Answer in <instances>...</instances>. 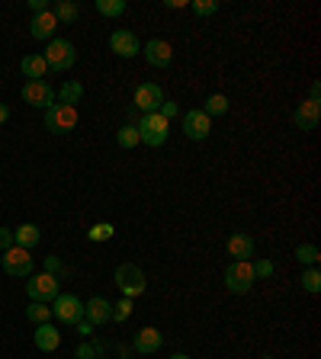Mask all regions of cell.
I'll return each instance as SVG.
<instances>
[{"label": "cell", "instance_id": "d6986e66", "mask_svg": "<svg viewBox=\"0 0 321 359\" xmlns=\"http://www.w3.org/2000/svg\"><path fill=\"white\" fill-rule=\"evenodd\" d=\"M32 340H36V347L42 353H55L58 347H61V334H58V327H52V324H36Z\"/></svg>", "mask_w": 321, "mask_h": 359}, {"label": "cell", "instance_id": "d6a6232c", "mask_svg": "<svg viewBox=\"0 0 321 359\" xmlns=\"http://www.w3.org/2000/svg\"><path fill=\"white\" fill-rule=\"evenodd\" d=\"M103 353V343H81L74 350V359H97Z\"/></svg>", "mask_w": 321, "mask_h": 359}, {"label": "cell", "instance_id": "e0dca14e", "mask_svg": "<svg viewBox=\"0 0 321 359\" xmlns=\"http://www.w3.org/2000/svg\"><path fill=\"white\" fill-rule=\"evenodd\" d=\"M254 238H251L248 231H235L228 238V257L231 260H251L254 257Z\"/></svg>", "mask_w": 321, "mask_h": 359}, {"label": "cell", "instance_id": "cb8c5ba5", "mask_svg": "<svg viewBox=\"0 0 321 359\" xmlns=\"http://www.w3.org/2000/svg\"><path fill=\"white\" fill-rule=\"evenodd\" d=\"M81 96H84V83H77V81H64L61 90H58V103H64V106L81 103Z\"/></svg>", "mask_w": 321, "mask_h": 359}, {"label": "cell", "instance_id": "7c38bea8", "mask_svg": "<svg viewBox=\"0 0 321 359\" xmlns=\"http://www.w3.org/2000/svg\"><path fill=\"white\" fill-rule=\"evenodd\" d=\"M184 135L190 141H206L212 135V119L202 110L184 112Z\"/></svg>", "mask_w": 321, "mask_h": 359}, {"label": "cell", "instance_id": "7a4b0ae2", "mask_svg": "<svg viewBox=\"0 0 321 359\" xmlns=\"http://www.w3.org/2000/svg\"><path fill=\"white\" fill-rule=\"evenodd\" d=\"M113 279H116L122 298H138V295L148 292V279L142 273V267H135V263H119L116 273H113Z\"/></svg>", "mask_w": 321, "mask_h": 359}, {"label": "cell", "instance_id": "7bdbcfd3", "mask_svg": "<svg viewBox=\"0 0 321 359\" xmlns=\"http://www.w3.org/2000/svg\"><path fill=\"white\" fill-rule=\"evenodd\" d=\"M171 359H193V356H186V353H174Z\"/></svg>", "mask_w": 321, "mask_h": 359}, {"label": "cell", "instance_id": "603a6c76", "mask_svg": "<svg viewBox=\"0 0 321 359\" xmlns=\"http://www.w3.org/2000/svg\"><path fill=\"white\" fill-rule=\"evenodd\" d=\"M116 145L126 147V151H132V147L142 145V135H138V125H132V122H126L119 132H116Z\"/></svg>", "mask_w": 321, "mask_h": 359}, {"label": "cell", "instance_id": "836d02e7", "mask_svg": "<svg viewBox=\"0 0 321 359\" xmlns=\"http://www.w3.org/2000/svg\"><path fill=\"white\" fill-rule=\"evenodd\" d=\"M46 273H48V276H55V279H61V276L71 273V267H64L58 257H46Z\"/></svg>", "mask_w": 321, "mask_h": 359}, {"label": "cell", "instance_id": "74e56055", "mask_svg": "<svg viewBox=\"0 0 321 359\" xmlns=\"http://www.w3.org/2000/svg\"><path fill=\"white\" fill-rule=\"evenodd\" d=\"M74 327H77V334H81V337H90V334H93V324L90 321H77Z\"/></svg>", "mask_w": 321, "mask_h": 359}, {"label": "cell", "instance_id": "ee69618b", "mask_svg": "<svg viewBox=\"0 0 321 359\" xmlns=\"http://www.w3.org/2000/svg\"><path fill=\"white\" fill-rule=\"evenodd\" d=\"M260 359H273V356H260Z\"/></svg>", "mask_w": 321, "mask_h": 359}, {"label": "cell", "instance_id": "b9f144b4", "mask_svg": "<svg viewBox=\"0 0 321 359\" xmlns=\"http://www.w3.org/2000/svg\"><path fill=\"white\" fill-rule=\"evenodd\" d=\"M3 122H10V106L7 103H0V125H3Z\"/></svg>", "mask_w": 321, "mask_h": 359}, {"label": "cell", "instance_id": "9a60e30c", "mask_svg": "<svg viewBox=\"0 0 321 359\" xmlns=\"http://www.w3.org/2000/svg\"><path fill=\"white\" fill-rule=\"evenodd\" d=\"M318 122H321V106L315 100H305V103H299L295 106V112H293V125L299 132H312V129H318Z\"/></svg>", "mask_w": 321, "mask_h": 359}, {"label": "cell", "instance_id": "f35d334b", "mask_svg": "<svg viewBox=\"0 0 321 359\" xmlns=\"http://www.w3.org/2000/svg\"><path fill=\"white\" fill-rule=\"evenodd\" d=\"M29 7H32V13H46V10H52L46 0H29Z\"/></svg>", "mask_w": 321, "mask_h": 359}, {"label": "cell", "instance_id": "4316f807", "mask_svg": "<svg viewBox=\"0 0 321 359\" xmlns=\"http://www.w3.org/2000/svg\"><path fill=\"white\" fill-rule=\"evenodd\" d=\"M126 7V0H97V13H103V17H122Z\"/></svg>", "mask_w": 321, "mask_h": 359}, {"label": "cell", "instance_id": "83f0119b", "mask_svg": "<svg viewBox=\"0 0 321 359\" xmlns=\"http://www.w3.org/2000/svg\"><path fill=\"white\" fill-rule=\"evenodd\" d=\"M295 260H299V263H305V267H315V263L321 260V254H318V247H315V244H299V247H295Z\"/></svg>", "mask_w": 321, "mask_h": 359}, {"label": "cell", "instance_id": "ba28073f", "mask_svg": "<svg viewBox=\"0 0 321 359\" xmlns=\"http://www.w3.org/2000/svg\"><path fill=\"white\" fill-rule=\"evenodd\" d=\"M0 263H3V273H7V276L23 279V276H29V273H32V254H29V250H23V247H17V244H13L10 250H3Z\"/></svg>", "mask_w": 321, "mask_h": 359}, {"label": "cell", "instance_id": "3957f363", "mask_svg": "<svg viewBox=\"0 0 321 359\" xmlns=\"http://www.w3.org/2000/svg\"><path fill=\"white\" fill-rule=\"evenodd\" d=\"M257 276H254V267H251V260H231L228 267H225V289L231 295H248L254 289Z\"/></svg>", "mask_w": 321, "mask_h": 359}, {"label": "cell", "instance_id": "2e32d148", "mask_svg": "<svg viewBox=\"0 0 321 359\" xmlns=\"http://www.w3.org/2000/svg\"><path fill=\"white\" fill-rule=\"evenodd\" d=\"M110 314H113V302H106L103 295L90 298V302H84V321H90L93 327L106 324V321H110Z\"/></svg>", "mask_w": 321, "mask_h": 359}, {"label": "cell", "instance_id": "5bb4252c", "mask_svg": "<svg viewBox=\"0 0 321 359\" xmlns=\"http://www.w3.org/2000/svg\"><path fill=\"white\" fill-rule=\"evenodd\" d=\"M58 26H61V23L55 19V13L46 10V13H36V17L29 19V36L39 39V42H52L55 32H58Z\"/></svg>", "mask_w": 321, "mask_h": 359}, {"label": "cell", "instance_id": "ab89813d", "mask_svg": "<svg viewBox=\"0 0 321 359\" xmlns=\"http://www.w3.org/2000/svg\"><path fill=\"white\" fill-rule=\"evenodd\" d=\"M309 100L321 103V83H318V81H315V83H312V90H309Z\"/></svg>", "mask_w": 321, "mask_h": 359}, {"label": "cell", "instance_id": "d4e9b609", "mask_svg": "<svg viewBox=\"0 0 321 359\" xmlns=\"http://www.w3.org/2000/svg\"><path fill=\"white\" fill-rule=\"evenodd\" d=\"M26 318H29L32 324H48V321H52V305H46V302H29Z\"/></svg>", "mask_w": 321, "mask_h": 359}, {"label": "cell", "instance_id": "ffe728a7", "mask_svg": "<svg viewBox=\"0 0 321 359\" xmlns=\"http://www.w3.org/2000/svg\"><path fill=\"white\" fill-rule=\"evenodd\" d=\"M19 71L26 74V81H46L48 65L42 55H23L19 58Z\"/></svg>", "mask_w": 321, "mask_h": 359}, {"label": "cell", "instance_id": "7402d4cb", "mask_svg": "<svg viewBox=\"0 0 321 359\" xmlns=\"http://www.w3.org/2000/svg\"><path fill=\"white\" fill-rule=\"evenodd\" d=\"M228 106H231V100L225 96V93H209V96H206V103H202V112L212 119V116H225V112H228Z\"/></svg>", "mask_w": 321, "mask_h": 359}, {"label": "cell", "instance_id": "f546056e", "mask_svg": "<svg viewBox=\"0 0 321 359\" xmlns=\"http://www.w3.org/2000/svg\"><path fill=\"white\" fill-rule=\"evenodd\" d=\"M132 311H135V305H132V298H122V302L113 305V314H110V321H128L132 318Z\"/></svg>", "mask_w": 321, "mask_h": 359}, {"label": "cell", "instance_id": "8fae6325", "mask_svg": "<svg viewBox=\"0 0 321 359\" xmlns=\"http://www.w3.org/2000/svg\"><path fill=\"white\" fill-rule=\"evenodd\" d=\"M23 103L36 106V110H48L55 103V90L48 87V81H26L23 83Z\"/></svg>", "mask_w": 321, "mask_h": 359}, {"label": "cell", "instance_id": "52a82bcc", "mask_svg": "<svg viewBox=\"0 0 321 359\" xmlns=\"http://www.w3.org/2000/svg\"><path fill=\"white\" fill-rule=\"evenodd\" d=\"M52 314H55L61 324H77L84 321V302L77 298V295H68V292H58L55 302H52Z\"/></svg>", "mask_w": 321, "mask_h": 359}, {"label": "cell", "instance_id": "8d00e7d4", "mask_svg": "<svg viewBox=\"0 0 321 359\" xmlns=\"http://www.w3.org/2000/svg\"><path fill=\"white\" fill-rule=\"evenodd\" d=\"M10 247H13V231L0 228V254H3V250H10Z\"/></svg>", "mask_w": 321, "mask_h": 359}, {"label": "cell", "instance_id": "60d3db41", "mask_svg": "<svg viewBox=\"0 0 321 359\" xmlns=\"http://www.w3.org/2000/svg\"><path fill=\"white\" fill-rule=\"evenodd\" d=\"M164 7L167 10H180V7H190V3H186V0H164Z\"/></svg>", "mask_w": 321, "mask_h": 359}, {"label": "cell", "instance_id": "f1b7e54d", "mask_svg": "<svg viewBox=\"0 0 321 359\" xmlns=\"http://www.w3.org/2000/svg\"><path fill=\"white\" fill-rule=\"evenodd\" d=\"M302 289H305V292H312V295L321 292V273H318V267H309L302 273Z\"/></svg>", "mask_w": 321, "mask_h": 359}, {"label": "cell", "instance_id": "30bf717a", "mask_svg": "<svg viewBox=\"0 0 321 359\" xmlns=\"http://www.w3.org/2000/svg\"><path fill=\"white\" fill-rule=\"evenodd\" d=\"M142 55L148 58V65L161 68V71L174 65V45L167 39H148L145 45H142Z\"/></svg>", "mask_w": 321, "mask_h": 359}, {"label": "cell", "instance_id": "1f68e13d", "mask_svg": "<svg viewBox=\"0 0 321 359\" xmlns=\"http://www.w3.org/2000/svg\"><path fill=\"white\" fill-rule=\"evenodd\" d=\"M190 10L196 17H212V13H219V3L215 0H193Z\"/></svg>", "mask_w": 321, "mask_h": 359}, {"label": "cell", "instance_id": "4dcf8cb0", "mask_svg": "<svg viewBox=\"0 0 321 359\" xmlns=\"http://www.w3.org/2000/svg\"><path fill=\"white\" fill-rule=\"evenodd\" d=\"M113 234H116V228H113L110 221H100V225H93V228L87 231V238H90L93 244H97V240H110Z\"/></svg>", "mask_w": 321, "mask_h": 359}, {"label": "cell", "instance_id": "6da1fadb", "mask_svg": "<svg viewBox=\"0 0 321 359\" xmlns=\"http://www.w3.org/2000/svg\"><path fill=\"white\" fill-rule=\"evenodd\" d=\"M46 65H48V71H58V74H64V71H71L74 65H77V48H74V42L71 39H52L46 45Z\"/></svg>", "mask_w": 321, "mask_h": 359}, {"label": "cell", "instance_id": "d590c367", "mask_svg": "<svg viewBox=\"0 0 321 359\" xmlns=\"http://www.w3.org/2000/svg\"><path fill=\"white\" fill-rule=\"evenodd\" d=\"M251 267H254L257 279H270V276H273V263H270V260H257V263H251Z\"/></svg>", "mask_w": 321, "mask_h": 359}, {"label": "cell", "instance_id": "ac0fdd59", "mask_svg": "<svg viewBox=\"0 0 321 359\" xmlns=\"http://www.w3.org/2000/svg\"><path fill=\"white\" fill-rule=\"evenodd\" d=\"M161 343H164V334L157 331V327H142V331L135 334V340H132V350L135 353H157Z\"/></svg>", "mask_w": 321, "mask_h": 359}, {"label": "cell", "instance_id": "4fadbf2b", "mask_svg": "<svg viewBox=\"0 0 321 359\" xmlns=\"http://www.w3.org/2000/svg\"><path fill=\"white\" fill-rule=\"evenodd\" d=\"M110 52L119 58H135L142 55V42H138L135 32H128V29H116L110 36Z\"/></svg>", "mask_w": 321, "mask_h": 359}, {"label": "cell", "instance_id": "277c9868", "mask_svg": "<svg viewBox=\"0 0 321 359\" xmlns=\"http://www.w3.org/2000/svg\"><path fill=\"white\" fill-rule=\"evenodd\" d=\"M135 125H138V135H142V145H148V147H161L167 141V135H171V122L161 119L157 112L142 116Z\"/></svg>", "mask_w": 321, "mask_h": 359}, {"label": "cell", "instance_id": "44dd1931", "mask_svg": "<svg viewBox=\"0 0 321 359\" xmlns=\"http://www.w3.org/2000/svg\"><path fill=\"white\" fill-rule=\"evenodd\" d=\"M42 240V231H39V225H32V221H26V225H19L17 231H13V244L23 250H32Z\"/></svg>", "mask_w": 321, "mask_h": 359}, {"label": "cell", "instance_id": "8992f818", "mask_svg": "<svg viewBox=\"0 0 321 359\" xmlns=\"http://www.w3.org/2000/svg\"><path fill=\"white\" fill-rule=\"evenodd\" d=\"M58 292H61V279L48 276V273L29 276V283H26L29 302H46V305H52V302H55V295H58Z\"/></svg>", "mask_w": 321, "mask_h": 359}, {"label": "cell", "instance_id": "9c48e42d", "mask_svg": "<svg viewBox=\"0 0 321 359\" xmlns=\"http://www.w3.org/2000/svg\"><path fill=\"white\" fill-rule=\"evenodd\" d=\"M161 103H164V90H161L157 83H138V87H135L132 106H135L142 116H148V112H157V110H161Z\"/></svg>", "mask_w": 321, "mask_h": 359}, {"label": "cell", "instance_id": "5b68a950", "mask_svg": "<svg viewBox=\"0 0 321 359\" xmlns=\"http://www.w3.org/2000/svg\"><path fill=\"white\" fill-rule=\"evenodd\" d=\"M46 129L52 135H71L77 129V110L64 106V103H52L46 110Z\"/></svg>", "mask_w": 321, "mask_h": 359}, {"label": "cell", "instance_id": "484cf974", "mask_svg": "<svg viewBox=\"0 0 321 359\" xmlns=\"http://www.w3.org/2000/svg\"><path fill=\"white\" fill-rule=\"evenodd\" d=\"M52 13H55L58 23H74V19H77V13H81V7H77V3H71V0H61V3H55V10H52Z\"/></svg>", "mask_w": 321, "mask_h": 359}, {"label": "cell", "instance_id": "e575fe53", "mask_svg": "<svg viewBox=\"0 0 321 359\" xmlns=\"http://www.w3.org/2000/svg\"><path fill=\"white\" fill-rule=\"evenodd\" d=\"M157 116L167 119V122H174L177 116H180V103H177V100H164V103H161V110H157Z\"/></svg>", "mask_w": 321, "mask_h": 359}]
</instances>
